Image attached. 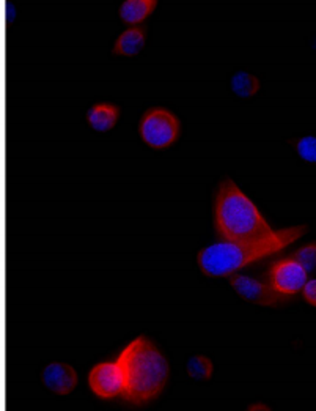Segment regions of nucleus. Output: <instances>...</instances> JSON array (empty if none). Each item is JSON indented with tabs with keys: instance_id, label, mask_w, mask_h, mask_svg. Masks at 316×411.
Segmentation results:
<instances>
[{
	"instance_id": "nucleus-4",
	"label": "nucleus",
	"mask_w": 316,
	"mask_h": 411,
	"mask_svg": "<svg viewBox=\"0 0 316 411\" xmlns=\"http://www.w3.org/2000/svg\"><path fill=\"white\" fill-rule=\"evenodd\" d=\"M181 124L174 112L164 107H154L143 114L139 133L143 142L151 148H167L180 137Z\"/></svg>"
},
{
	"instance_id": "nucleus-7",
	"label": "nucleus",
	"mask_w": 316,
	"mask_h": 411,
	"mask_svg": "<svg viewBox=\"0 0 316 411\" xmlns=\"http://www.w3.org/2000/svg\"><path fill=\"white\" fill-rule=\"evenodd\" d=\"M230 284L235 291L240 295L242 300L258 306H267V307H277L280 303H283L286 296L278 295L271 285L253 279L250 276H244V274H230Z\"/></svg>"
},
{
	"instance_id": "nucleus-1",
	"label": "nucleus",
	"mask_w": 316,
	"mask_h": 411,
	"mask_svg": "<svg viewBox=\"0 0 316 411\" xmlns=\"http://www.w3.org/2000/svg\"><path fill=\"white\" fill-rule=\"evenodd\" d=\"M307 232V225H293L282 230H274L263 238L247 241H219L201 249L197 255L200 270L211 277H228L241 268L253 261L283 251L290 244L299 240Z\"/></svg>"
},
{
	"instance_id": "nucleus-16",
	"label": "nucleus",
	"mask_w": 316,
	"mask_h": 411,
	"mask_svg": "<svg viewBox=\"0 0 316 411\" xmlns=\"http://www.w3.org/2000/svg\"><path fill=\"white\" fill-rule=\"evenodd\" d=\"M302 290V296L303 300H306L310 306H316V281L315 279H307V282L303 284Z\"/></svg>"
},
{
	"instance_id": "nucleus-17",
	"label": "nucleus",
	"mask_w": 316,
	"mask_h": 411,
	"mask_svg": "<svg viewBox=\"0 0 316 411\" xmlns=\"http://www.w3.org/2000/svg\"><path fill=\"white\" fill-rule=\"evenodd\" d=\"M249 410H269L266 407V405H261V407H258V405H250Z\"/></svg>"
},
{
	"instance_id": "nucleus-15",
	"label": "nucleus",
	"mask_w": 316,
	"mask_h": 411,
	"mask_svg": "<svg viewBox=\"0 0 316 411\" xmlns=\"http://www.w3.org/2000/svg\"><path fill=\"white\" fill-rule=\"evenodd\" d=\"M296 152L299 154L301 159L307 161V163H315L316 161V139L313 136L301 137L296 142Z\"/></svg>"
},
{
	"instance_id": "nucleus-10",
	"label": "nucleus",
	"mask_w": 316,
	"mask_h": 411,
	"mask_svg": "<svg viewBox=\"0 0 316 411\" xmlns=\"http://www.w3.org/2000/svg\"><path fill=\"white\" fill-rule=\"evenodd\" d=\"M147 43V33L142 27H131L124 31L118 37L115 46H113V54L124 57H134L140 54Z\"/></svg>"
},
{
	"instance_id": "nucleus-9",
	"label": "nucleus",
	"mask_w": 316,
	"mask_h": 411,
	"mask_svg": "<svg viewBox=\"0 0 316 411\" xmlns=\"http://www.w3.org/2000/svg\"><path fill=\"white\" fill-rule=\"evenodd\" d=\"M120 118V107L112 103H98L87 112V122L98 133H107Z\"/></svg>"
},
{
	"instance_id": "nucleus-6",
	"label": "nucleus",
	"mask_w": 316,
	"mask_h": 411,
	"mask_svg": "<svg viewBox=\"0 0 316 411\" xmlns=\"http://www.w3.org/2000/svg\"><path fill=\"white\" fill-rule=\"evenodd\" d=\"M308 273L293 257L280 259L269 270V285L282 296H293L307 282Z\"/></svg>"
},
{
	"instance_id": "nucleus-13",
	"label": "nucleus",
	"mask_w": 316,
	"mask_h": 411,
	"mask_svg": "<svg viewBox=\"0 0 316 411\" xmlns=\"http://www.w3.org/2000/svg\"><path fill=\"white\" fill-rule=\"evenodd\" d=\"M213 361L203 355H195L192 358H189L186 364L188 375L195 381H206L211 378L213 375Z\"/></svg>"
},
{
	"instance_id": "nucleus-11",
	"label": "nucleus",
	"mask_w": 316,
	"mask_h": 411,
	"mask_svg": "<svg viewBox=\"0 0 316 411\" xmlns=\"http://www.w3.org/2000/svg\"><path fill=\"white\" fill-rule=\"evenodd\" d=\"M156 5V0H126L120 7L122 21L131 26L140 24L153 13Z\"/></svg>"
},
{
	"instance_id": "nucleus-3",
	"label": "nucleus",
	"mask_w": 316,
	"mask_h": 411,
	"mask_svg": "<svg viewBox=\"0 0 316 411\" xmlns=\"http://www.w3.org/2000/svg\"><path fill=\"white\" fill-rule=\"evenodd\" d=\"M214 229L222 241H247L272 234V227L238 184L226 178L214 200Z\"/></svg>"
},
{
	"instance_id": "nucleus-2",
	"label": "nucleus",
	"mask_w": 316,
	"mask_h": 411,
	"mask_svg": "<svg viewBox=\"0 0 316 411\" xmlns=\"http://www.w3.org/2000/svg\"><path fill=\"white\" fill-rule=\"evenodd\" d=\"M124 377L123 401L134 407L158 398L169 380V361L160 350L145 336L135 337L118 355Z\"/></svg>"
},
{
	"instance_id": "nucleus-5",
	"label": "nucleus",
	"mask_w": 316,
	"mask_h": 411,
	"mask_svg": "<svg viewBox=\"0 0 316 411\" xmlns=\"http://www.w3.org/2000/svg\"><path fill=\"white\" fill-rule=\"evenodd\" d=\"M88 386L94 396L103 401L120 397L124 389V377L117 361H104L93 366L88 373Z\"/></svg>"
},
{
	"instance_id": "nucleus-12",
	"label": "nucleus",
	"mask_w": 316,
	"mask_h": 411,
	"mask_svg": "<svg viewBox=\"0 0 316 411\" xmlns=\"http://www.w3.org/2000/svg\"><path fill=\"white\" fill-rule=\"evenodd\" d=\"M230 87L238 98H252L260 90V81L247 71H238L231 77Z\"/></svg>"
},
{
	"instance_id": "nucleus-8",
	"label": "nucleus",
	"mask_w": 316,
	"mask_h": 411,
	"mask_svg": "<svg viewBox=\"0 0 316 411\" xmlns=\"http://www.w3.org/2000/svg\"><path fill=\"white\" fill-rule=\"evenodd\" d=\"M43 383L58 396H68L77 386V373L65 362H51L43 371Z\"/></svg>"
},
{
	"instance_id": "nucleus-14",
	"label": "nucleus",
	"mask_w": 316,
	"mask_h": 411,
	"mask_svg": "<svg viewBox=\"0 0 316 411\" xmlns=\"http://www.w3.org/2000/svg\"><path fill=\"white\" fill-rule=\"evenodd\" d=\"M293 259L299 264L307 273H312L316 265V244L310 243L307 246L297 249Z\"/></svg>"
}]
</instances>
